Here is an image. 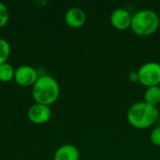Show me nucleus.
<instances>
[{"label":"nucleus","mask_w":160,"mask_h":160,"mask_svg":"<svg viewBox=\"0 0 160 160\" xmlns=\"http://www.w3.org/2000/svg\"><path fill=\"white\" fill-rule=\"evenodd\" d=\"M159 115L158 107L152 106L144 101H140L130 106L127 112V119L133 128L146 129L158 121Z\"/></svg>","instance_id":"obj_1"},{"label":"nucleus","mask_w":160,"mask_h":160,"mask_svg":"<svg viewBox=\"0 0 160 160\" xmlns=\"http://www.w3.org/2000/svg\"><path fill=\"white\" fill-rule=\"evenodd\" d=\"M59 83L52 76L42 75L38 77L32 86V97L38 104L50 106L59 98Z\"/></svg>","instance_id":"obj_2"},{"label":"nucleus","mask_w":160,"mask_h":160,"mask_svg":"<svg viewBox=\"0 0 160 160\" xmlns=\"http://www.w3.org/2000/svg\"><path fill=\"white\" fill-rule=\"evenodd\" d=\"M160 24L158 14L152 9H142L132 15L130 29L140 37L151 36L157 32Z\"/></svg>","instance_id":"obj_3"},{"label":"nucleus","mask_w":160,"mask_h":160,"mask_svg":"<svg viewBox=\"0 0 160 160\" xmlns=\"http://www.w3.org/2000/svg\"><path fill=\"white\" fill-rule=\"evenodd\" d=\"M139 75V82L143 86L152 87L159 86L160 64L158 62H147L143 64L137 71Z\"/></svg>","instance_id":"obj_4"},{"label":"nucleus","mask_w":160,"mask_h":160,"mask_svg":"<svg viewBox=\"0 0 160 160\" xmlns=\"http://www.w3.org/2000/svg\"><path fill=\"white\" fill-rule=\"evenodd\" d=\"M38 79V71L31 66L23 65L15 69L14 80L15 82L23 87L33 86Z\"/></svg>","instance_id":"obj_5"},{"label":"nucleus","mask_w":160,"mask_h":160,"mask_svg":"<svg viewBox=\"0 0 160 160\" xmlns=\"http://www.w3.org/2000/svg\"><path fill=\"white\" fill-rule=\"evenodd\" d=\"M27 117L30 122L36 125L47 123L52 117V110L50 106L38 104L31 106L27 112Z\"/></svg>","instance_id":"obj_6"},{"label":"nucleus","mask_w":160,"mask_h":160,"mask_svg":"<svg viewBox=\"0 0 160 160\" xmlns=\"http://www.w3.org/2000/svg\"><path fill=\"white\" fill-rule=\"evenodd\" d=\"M110 22L115 29L127 30L131 26L132 14L127 8H119L112 12L110 16Z\"/></svg>","instance_id":"obj_7"},{"label":"nucleus","mask_w":160,"mask_h":160,"mask_svg":"<svg viewBox=\"0 0 160 160\" xmlns=\"http://www.w3.org/2000/svg\"><path fill=\"white\" fill-rule=\"evenodd\" d=\"M87 20V15L83 9L78 7L70 8L65 14L66 23L72 28H79L84 25Z\"/></svg>","instance_id":"obj_8"},{"label":"nucleus","mask_w":160,"mask_h":160,"mask_svg":"<svg viewBox=\"0 0 160 160\" xmlns=\"http://www.w3.org/2000/svg\"><path fill=\"white\" fill-rule=\"evenodd\" d=\"M80 151L73 144H64L54 153L53 160H79Z\"/></svg>","instance_id":"obj_9"},{"label":"nucleus","mask_w":160,"mask_h":160,"mask_svg":"<svg viewBox=\"0 0 160 160\" xmlns=\"http://www.w3.org/2000/svg\"><path fill=\"white\" fill-rule=\"evenodd\" d=\"M144 102L158 107V105L160 104V86H152L148 87L144 92Z\"/></svg>","instance_id":"obj_10"},{"label":"nucleus","mask_w":160,"mask_h":160,"mask_svg":"<svg viewBox=\"0 0 160 160\" xmlns=\"http://www.w3.org/2000/svg\"><path fill=\"white\" fill-rule=\"evenodd\" d=\"M15 69L14 68L7 63L0 65V82H8L14 79Z\"/></svg>","instance_id":"obj_11"},{"label":"nucleus","mask_w":160,"mask_h":160,"mask_svg":"<svg viewBox=\"0 0 160 160\" xmlns=\"http://www.w3.org/2000/svg\"><path fill=\"white\" fill-rule=\"evenodd\" d=\"M10 52L11 49L9 43L5 39L0 38V65L7 63V60L10 55Z\"/></svg>","instance_id":"obj_12"},{"label":"nucleus","mask_w":160,"mask_h":160,"mask_svg":"<svg viewBox=\"0 0 160 160\" xmlns=\"http://www.w3.org/2000/svg\"><path fill=\"white\" fill-rule=\"evenodd\" d=\"M9 13L5 4L0 2V28H3L8 22Z\"/></svg>","instance_id":"obj_13"},{"label":"nucleus","mask_w":160,"mask_h":160,"mask_svg":"<svg viewBox=\"0 0 160 160\" xmlns=\"http://www.w3.org/2000/svg\"><path fill=\"white\" fill-rule=\"evenodd\" d=\"M150 142L153 145L160 147V127L155 128L150 134Z\"/></svg>","instance_id":"obj_14"},{"label":"nucleus","mask_w":160,"mask_h":160,"mask_svg":"<svg viewBox=\"0 0 160 160\" xmlns=\"http://www.w3.org/2000/svg\"><path fill=\"white\" fill-rule=\"evenodd\" d=\"M128 80L131 82H139V75L137 71H131L128 73Z\"/></svg>","instance_id":"obj_15"},{"label":"nucleus","mask_w":160,"mask_h":160,"mask_svg":"<svg viewBox=\"0 0 160 160\" xmlns=\"http://www.w3.org/2000/svg\"><path fill=\"white\" fill-rule=\"evenodd\" d=\"M158 124H159V127H160V115H159V118H158Z\"/></svg>","instance_id":"obj_16"}]
</instances>
